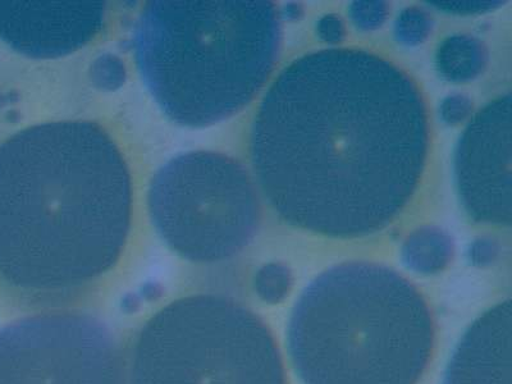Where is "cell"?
Segmentation results:
<instances>
[{
    "label": "cell",
    "instance_id": "obj_1",
    "mask_svg": "<svg viewBox=\"0 0 512 384\" xmlns=\"http://www.w3.org/2000/svg\"><path fill=\"white\" fill-rule=\"evenodd\" d=\"M429 149L427 104L395 63L323 49L286 67L251 130V160L278 216L300 230L358 239L410 203Z\"/></svg>",
    "mask_w": 512,
    "mask_h": 384
},
{
    "label": "cell",
    "instance_id": "obj_2",
    "mask_svg": "<svg viewBox=\"0 0 512 384\" xmlns=\"http://www.w3.org/2000/svg\"><path fill=\"white\" fill-rule=\"evenodd\" d=\"M131 177L93 122L45 123L0 146V278L57 301L111 271L125 249Z\"/></svg>",
    "mask_w": 512,
    "mask_h": 384
},
{
    "label": "cell",
    "instance_id": "obj_3",
    "mask_svg": "<svg viewBox=\"0 0 512 384\" xmlns=\"http://www.w3.org/2000/svg\"><path fill=\"white\" fill-rule=\"evenodd\" d=\"M137 67L177 125L205 128L239 113L280 57L276 4L263 0H159L135 30Z\"/></svg>",
    "mask_w": 512,
    "mask_h": 384
},
{
    "label": "cell",
    "instance_id": "obj_4",
    "mask_svg": "<svg viewBox=\"0 0 512 384\" xmlns=\"http://www.w3.org/2000/svg\"><path fill=\"white\" fill-rule=\"evenodd\" d=\"M287 338L304 384H416L432 359L436 324L427 300L395 269L350 262L305 288Z\"/></svg>",
    "mask_w": 512,
    "mask_h": 384
},
{
    "label": "cell",
    "instance_id": "obj_5",
    "mask_svg": "<svg viewBox=\"0 0 512 384\" xmlns=\"http://www.w3.org/2000/svg\"><path fill=\"white\" fill-rule=\"evenodd\" d=\"M126 384H287L271 329L231 297L172 301L141 327Z\"/></svg>",
    "mask_w": 512,
    "mask_h": 384
},
{
    "label": "cell",
    "instance_id": "obj_6",
    "mask_svg": "<svg viewBox=\"0 0 512 384\" xmlns=\"http://www.w3.org/2000/svg\"><path fill=\"white\" fill-rule=\"evenodd\" d=\"M149 212L163 241L182 258L217 263L250 244L262 208L248 171L213 152L178 155L150 184Z\"/></svg>",
    "mask_w": 512,
    "mask_h": 384
},
{
    "label": "cell",
    "instance_id": "obj_7",
    "mask_svg": "<svg viewBox=\"0 0 512 384\" xmlns=\"http://www.w3.org/2000/svg\"><path fill=\"white\" fill-rule=\"evenodd\" d=\"M0 384H126V372L102 320L47 313L0 328Z\"/></svg>",
    "mask_w": 512,
    "mask_h": 384
},
{
    "label": "cell",
    "instance_id": "obj_8",
    "mask_svg": "<svg viewBox=\"0 0 512 384\" xmlns=\"http://www.w3.org/2000/svg\"><path fill=\"white\" fill-rule=\"evenodd\" d=\"M457 191L474 222L511 224V95L475 114L455 149Z\"/></svg>",
    "mask_w": 512,
    "mask_h": 384
},
{
    "label": "cell",
    "instance_id": "obj_9",
    "mask_svg": "<svg viewBox=\"0 0 512 384\" xmlns=\"http://www.w3.org/2000/svg\"><path fill=\"white\" fill-rule=\"evenodd\" d=\"M103 24L99 2H0V39L31 58L68 56L90 43Z\"/></svg>",
    "mask_w": 512,
    "mask_h": 384
},
{
    "label": "cell",
    "instance_id": "obj_10",
    "mask_svg": "<svg viewBox=\"0 0 512 384\" xmlns=\"http://www.w3.org/2000/svg\"><path fill=\"white\" fill-rule=\"evenodd\" d=\"M511 301L479 317L461 338L442 384H511Z\"/></svg>",
    "mask_w": 512,
    "mask_h": 384
},
{
    "label": "cell",
    "instance_id": "obj_11",
    "mask_svg": "<svg viewBox=\"0 0 512 384\" xmlns=\"http://www.w3.org/2000/svg\"><path fill=\"white\" fill-rule=\"evenodd\" d=\"M489 52L482 40L468 34L448 36L438 45L436 68L443 80L463 84L478 79L488 66Z\"/></svg>",
    "mask_w": 512,
    "mask_h": 384
},
{
    "label": "cell",
    "instance_id": "obj_12",
    "mask_svg": "<svg viewBox=\"0 0 512 384\" xmlns=\"http://www.w3.org/2000/svg\"><path fill=\"white\" fill-rule=\"evenodd\" d=\"M455 255L454 240L436 226L420 227L406 237L401 248V260L414 273L431 276L445 271Z\"/></svg>",
    "mask_w": 512,
    "mask_h": 384
},
{
    "label": "cell",
    "instance_id": "obj_13",
    "mask_svg": "<svg viewBox=\"0 0 512 384\" xmlns=\"http://www.w3.org/2000/svg\"><path fill=\"white\" fill-rule=\"evenodd\" d=\"M294 286V274L286 264L268 263L256 273L254 287L256 294L268 304H280Z\"/></svg>",
    "mask_w": 512,
    "mask_h": 384
},
{
    "label": "cell",
    "instance_id": "obj_14",
    "mask_svg": "<svg viewBox=\"0 0 512 384\" xmlns=\"http://www.w3.org/2000/svg\"><path fill=\"white\" fill-rule=\"evenodd\" d=\"M433 26V18L425 9L409 7L396 18L393 34L397 43L405 47H418L429 39Z\"/></svg>",
    "mask_w": 512,
    "mask_h": 384
},
{
    "label": "cell",
    "instance_id": "obj_15",
    "mask_svg": "<svg viewBox=\"0 0 512 384\" xmlns=\"http://www.w3.org/2000/svg\"><path fill=\"white\" fill-rule=\"evenodd\" d=\"M125 63L114 54H103L96 58L90 68V79L95 88L103 91H116L126 82Z\"/></svg>",
    "mask_w": 512,
    "mask_h": 384
},
{
    "label": "cell",
    "instance_id": "obj_16",
    "mask_svg": "<svg viewBox=\"0 0 512 384\" xmlns=\"http://www.w3.org/2000/svg\"><path fill=\"white\" fill-rule=\"evenodd\" d=\"M352 24L361 31H376L386 24L390 16V6L387 2L370 0V2H354L349 8Z\"/></svg>",
    "mask_w": 512,
    "mask_h": 384
},
{
    "label": "cell",
    "instance_id": "obj_17",
    "mask_svg": "<svg viewBox=\"0 0 512 384\" xmlns=\"http://www.w3.org/2000/svg\"><path fill=\"white\" fill-rule=\"evenodd\" d=\"M474 111L473 100L468 95L451 94L442 100L440 114L448 126H457L468 120Z\"/></svg>",
    "mask_w": 512,
    "mask_h": 384
},
{
    "label": "cell",
    "instance_id": "obj_18",
    "mask_svg": "<svg viewBox=\"0 0 512 384\" xmlns=\"http://www.w3.org/2000/svg\"><path fill=\"white\" fill-rule=\"evenodd\" d=\"M428 4L447 15L475 16L495 11L504 6L505 2H428Z\"/></svg>",
    "mask_w": 512,
    "mask_h": 384
},
{
    "label": "cell",
    "instance_id": "obj_19",
    "mask_svg": "<svg viewBox=\"0 0 512 384\" xmlns=\"http://www.w3.org/2000/svg\"><path fill=\"white\" fill-rule=\"evenodd\" d=\"M318 38L327 44H340L346 38L345 21L338 15H326L319 18L317 24Z\"/></svg>",
    "mask_w": 512,
    "mask_h": 384
},
{
    "label": "cell",
    "instance_id": "obj_20",
    "mask_svg": "<svg viewBox=\"0 0 512 384\" xmlns=\"http://www.w3.org/2000/svg\"><path fill=\"white\" fill-rule=\"evenodd\" d=\"M469 256L477 267H488L495 263L500 256V245L495 240L482 237V239L475 240L470 246Z\"/></svg>",
    "mask_w": 512,
    "mask_h": 384
},
{
    "label": "cell",
    "instance_id": "obj_21",
    "mask_svg": "<svg viewBox=\"0 0 512 384\" xmlns=\"http://www.w3.org/2000/svg\"><path fill=\"white\" fill-rule=\"evenodd\" d=\"M304 9L300 6V4L290 3L287 6L283 7L280 12L281 18H286L288 21H295L297 18L303 16Z\"/></svg>",
    "mask_w": 512,
    "mask_h": 384
}]
</instances>
